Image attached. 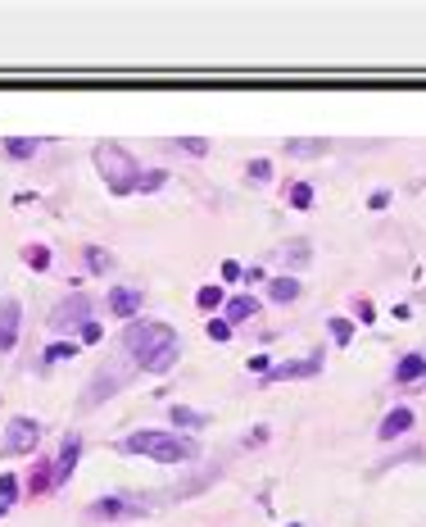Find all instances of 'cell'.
<instances>
[{
  "mask_svg": "<svg viewBox=\"0 0 426 527\" xmlns=\"http://www.w3.org/2000/svg\"><path fill=\"white\" fill-rule=\"evenodd\" d=\"M123 346H128L141 373H168L182 354V341L168 323H128L123 327Z\"/></svg>",
  "mask_w": 426,
  "mask_h": 527,
  "instance_id": "1",
  "label": "cell"
},
{
  "mask_svg": "<svg viewBox=\"0 0 426 527\" xmlns=\"http://www.w3.org/2000/svg\"><path fill=\"white\" fill-rule=\"evenodd\" d=\"M123 450L128 455H145L155 464H191L199 455V441L182 436V432H132V436H123Z\"/></svg>",
  "mask_w": 426,
  "mask_h": 527,
  "instance_id": "2",
  "label": "cell"
},
{
  "mask_svg": "<svg viewBox=\"0 0 426 527\" xmlns=\"http://www.w3.org/2000/svg\"><path fill=\"white\" fill-rule=\"evenodd\" d=\"M95 168H100V178H105V187L114 191V195H128V191H136V182H141L136 159L123 150V145H114V141H100L95 145Z\"/></svg>",
  "mask_w": 426,
  "mask_h": 527,
  "instance_id": "3",
  "label": "cell"
},
{
  "mask_svg": "<svg viewBox=\"0 0 426 527\" xmlns=\"http://www.w3.org/2000/svg\"><path fill=\"white\" fill-rule=\"evenodd\" d=\"M91 309H95V300L86 296V291H73L68 300H59L55 309H50V332H68V327L91 323Z\"/></svg>",
  "mask_w": 426,
  "mask_h": 527,
  "instance_id": "4",
  "label": "cell"
},
{
  "mask_svg": "<svg viewBox=\"0 0 426 527\" xmlns=\"http://www.w3.org/2000/svg\"><path fill=\"white\" fill-rule=\"evenodd\" d=\"M150 505L145 500H132V496H100L91 509H86V518H105V523H114V518H145Z\"/></svg>",
  "mask_w": 426,
  "mask_h": 527,
  "instance_id": "5",
  "label": "cell"
},
{
  "mask_svg": "<svg viewBox=\"0 0 426 527\" xmlns=\"http://www.w3.org/2000/svg\"><path fill=\"white\" fill-rule=\"evenodd\" d=\"M41 446V423L28 419V414H19L14 423H9V432H5V455H32V450Z\"/></svg>",
  "mask_w": 426,
  "mask_h": 527,
  "instance_id": "6",
  "label": "cell"
},
{
  "mask_svg": "<svg viewBox=\"0 0 426 527\" xmlns=\"http://www.w3.org/2000/svg\"><path fill=\"white\" fill-rule=\"evenodd\" d=\"M322 373V354H304V359H286V364H272L263 373V382H299V377H318Z\"/></svg>",
  "mask_w": 426,
  "mask_h": 527,
  "instance_id": "7",
  "label": "cell"
},
{
  "mask_svg": "<svg viewBox=\"0 0 426 527\" xmlns=\"http://www.w3.org/2000/svg\"><path fill=\"white\" fill-rule=\"evenodd\" d=\"M19 327H23V305L0 300V354H9L19 346Z\"/></svg>",
  "mask_w": 426,
  "mask_h": 527,
  "instance_id": "8",
  "label": "cell"
},
{
  "mask_svg": "<svg viewBox=\"0 0 426 527\" xmlns=\"http://www.w3.org/2000/svg\"><path fill=\"white\" fill-rule=\"evenodd\" d=\"M141 300H145L141 287H114V291H109V314H114V318H132V323H136Z\"/></svg>",
  "mask_w": 426,
  "mask_h": 527,
  "instance_id": "9",
  "label": "cell"
},
{
  "mask_svg": "<svg viewBox=\"0 0 426 527\" xmlns=\"http://www.w3.org/2000/svg\"><path fill=\"white\" fill-rule=\"evenodd\" d=\"M78 455H82V436H78V432H68V436H64V446H59V459H55V486L73 477V469H78Z\"/></svg>",
  "mask_w": 426,
  "mask_h": 527,
  "instance_id": "10",
  "label": "cell"
},
{
  "mask_svg": "<svg viewBox=\"0 0 426 527\" xmlns=\"http://www.w3.org/2000/svg\"><path fill=\"white\" fill-rule=\"evenodd\" d=\"M259 309H263L259 296H232L222 305V318H227V323H249V318H259Z\"/></svg>",
  "mask_w": 426,
  "mask_h": 527,
  "instance_id": "11",
  "label": "cell"
},
{
  "mask_svg": "<svg viewBox=\"0 0 426 527\" xmlns=\"http://www.w3.org/2000/svg\"><path fill=\"white\" fill-rule=\"evenodd\" d=\"M408 427H412V409H408V404H399V409H390V414L381 419L377 436H381V441H395V436H404Z\"/></svg>",
  "mask_w": 426,
  "mask_h": 527,
  "instance_id": "12",
  "label": "cell"
},
{
  "mask_svg": "<svg viewBox=\"0 0 426 527\" xmlns=\"http://www.w3.org/2000/svg\"><path fill=\"white\" fill-rule=\"evenodd\" d=\"M327 150H331L327 137H295V141H286V155H291V159H318Z\"/></svg>",
  "mask_w": 426,
  "mask_h": 527,
  "instance_id": "13",
  "label": "cell"
},
{
  "mask_svg": "<svg viewBox=\"0 0 426 527\" xmlns=\"http://www.w3.org/2000/svg\"><path fill=\"white\" fill-rule=\"evenodd\" d=\"M118 387H123V373H114V369H109V373H95V382H91V391H86V400H82V404H100V400H109Z\"/></svg>",
  "mask_w": 426,
  "mask_h": 527,
  "instance_id": "14",
  "label": "cell"
},
{
  "mask_svg": "<svg viewBox=\"0 0 426 527\" xmlns=\"http://www.w3.org/2000/svg\"><path fill=\"white\" fill-rule=\"evenodd\" d=\"M422 377H426V354L412 350V354H404V359L395 364V382H422Z\"/></svg>",
  "mask_w": 426,
  "mask_h": 527,
  "instance_id": "15",
  "label": "cell"
},
{
  "mask_svg": "<svg viewBox=\"0 0 426 527\" xmlns=\"http://www.w3.org/2000/svg\"><path fill=\"white\" fill-rule=\"evenodd\" d=\"M277 255H281V264H286V268H304V264L313 260V246H308L304 237H295V241H286Z\"/></svg>",
  "mask_w": 426,
  "mask_h": 527,
  "instance_id": "16",
  "label": "cell"
},
{
  "mask_svg": "<svg viewBox=\"0 0 426 527\" xmlns=\"http://www.w3.org/2000/svg\"><path fill=\"white\" fill-rule=\"evenodd\" d=\"M299 291H304V287H299L295 277H272V282H268V300H277V305L299 300Z\"/></svg>",
  "mask_w": 426,
  "mask_h": 527,
  "instance_id": "17",
  "label": "cell"
},
{
  "mask_svg": "<svg viewBox=\"0 0 426 527\" xmlns=\"http://www.w3.org/2000/svg\"><path fill=\"white\" fill-rule=\"evenodd\" d=\"M168 419H172V427H209V414L186 409V404H172V409H168Z\"/></svg>",
  "mask_w": 426,
  "mask_h": 527,
  "instance_id": "18",
  "label": "cell"
},
{
  "mask_svg": "<svg viewBox=\"0 0 426 527\" xmlns=\"http://www.w3.org/2000/svg\"><path fill=\"white\" fill-rule=\"evenodd\" d=\"M36 150H41V141H36V137H5V155L9 159H32Z\"/></svg>",
  "mask_w": 426,
  "mask_h": 527,
  "instance_id": "19",
  "label": "cell"
},
{
  "mask_svg": "<svg viewBox=\"0 0 426 527\" xmlns=\"http://www.w3.org/2000/svg\"><path fill=\"white\" fill-rule=\"evenodd\" d=\"M195 305H199L204 314L222 309V287H199V291H195Z\"/></svg>",
  "mask_w": 426,
  "mask_h": 527,
  "instance_id": "20",
  "label": "cell"
},
{
  "mask_svg": "<svg viewBox=\"0 0 426 527\" xmlns=\"http://www.w3.org/2000/svg\"><path fill=\"white\" fill-rule=\"evenodd\" d=\"M73 354H78V341H55V346L46 350V364H64Z\"/></svg>",
  "mask_w": 426,
  "mask_h": 527,
  "instance_id": "21",
  "label": "cell"
},
{
  "mask_svg": "<svg viewBox=\"0 0 426 527\" xmlns=\"http://www.w3.org/2000/svg\"><path fill=\"white\" fill-rule=\"evenodd\" d=\"M23 260H28V268H36V273H41V268H50V250L46 246H23Z\"/></svg>",
  "mask_w": 426,
  "mask_h": 527,
  "instance_id": "22",
  "label": "cell"
},
{
  "mask_svg": "<svg viewBox=\"0 0 426 527\" xmlns=\"http://www.w3.org/2000/svg\"><path fill=\"white\" fill-rule=\"evenodd\" d=\"M109 264H114V260H109V250H100V246H86V268H91V273H105Z\"/></svg>",
  "mask_w": 426,
  "mask_h": 527,
  "instance_id": "23",
  "label": "cell"
},
{
  "mask_svg": "<svg viewBox=\"0 0 426 527\" xmlns=\"http://www.w3.org/2000/svg\"><path fill=\"white\" fill-rule=\"evenodd\" d=\"M349 337H354V323H349V318H331V341L336 346H349Z\"/></svg>",
  "mask_w": 426,
  "mask_h": 527,
  "instance_id": "24",
  "label": "cell"
},
{
  "mask_svg": "<svg viewBox=\"0 0 426 527\" xmlns=\"http://www.w3.org/2000/svg\"><path fill=\"white\" fill-rule=\"evenodd\" d=\"M168 182V173L164 168H150V173H141V182H136V191H159Z\"/></svg>",
  "mask_w": 426,
  "mask_h": 527,
  "instance_id": "25",
  "label": "cell"
},
{
  "mask_svg": "<svg viewBox=\"0 0 426 527\" xmlns=\"http://www.w3.org/2000/svg\"><path fill=\"white\" fill-rule=\"evenodd\" d=\"M291 205H295V210H308V205H313V187H308V182H295V187H291Z\"/></svg>",
  "mask_w": 426,
  "mask_h": 527,
  "instance_id": "26",
  "label": "cell"
},
{
  "mask_svg": "<svg viewBox=\"0 0 426 527\" xmlns=\"http://www.w3.org/2000/svg\"><path fill=\"white\" fill-rule=\"evenodd\" d=\"M19 491H23V482H19V477H14V473H0V500L9 505V500H14Z\"/></svg>",
  "mask_w": 426,
  "mask_h": 527,
  "instance_id": "27",
  "label": "cell"
},
{
  "mask_svg": "<svg viewBox=\"0 0 426 527\" xmlns=\"http://www.w3.org/2000/svg\"><path fill=\"white\" fill-rule=\"evenodd\" d=\"M172 145H177V150H186V155H209V141H204V137H177Z\"/></svg>",
  "mask_w": 426,
  "mask_h": 527,
  "instance_id": "28",
  "label": "cell"
},
{
  "mask_svg": "<svg viewBox=\"0 0 426 527\" xmlns=\"http://www.w3.org/2000/svg\"><path fill=\"white\" fill-rule=\"evenodd\" d=\"M204 332H209V341H227L232 337V323H227V318H209Z\"/></svg>",
  "mask_w": 426,
  "mask_h": 527,
  "instance_id": "29",
  "label": "cell"
},
{
  "mask_svg": "<svg viewBox=\"0 0 426 527\" xmlns=\"http://www.w3.org/2000/svg\"><path fill=\"white\" fill-rule=\"evenodd\" d=\"M245 173H249V182H268L272 178V164H268V159H249Z\"/></svg>",
  "mask_w": 426,
  "mask_h": 527,
  "instance_id": "30",
  "label": "cell"
},
{
  "mask_svg": "<svg viewBox=\"0 0 426 527\" xmlns=\"http://www.w3.org/2000/svg\"><path fill=\"white\" fill-rule=\"evenodd\" d=\"M100 337H105V327H100L95 318H91V323H82V327H78V341H86V346H91V341H100Z\"/></svg>",
  "mask_w": 426,
  "mask_h": 527,
  "instance_id": "31",
  "label": "cell"
},
{
  "mask_svg": "<svg viewBox=\"0 0 426 527\" xmlns=\"http://www.w3.org/2000/svg\"><path fill=\"white\" fill-rule=\"evenodd\" d=\"M385 205H390V191H372L368 195V210H385Z\"/></svg>",
  "mask_w": 426,
  "mask_h": 527,
  "instance_id": "32",
  "label": "cell"
},
{
  "mask_svg": "<svg viewBox=\"0 0 426 527\" xmlns=\"http://www.w3.org/2000/svg\"><path fill=\"white\" fill-rule=\"evenodd\" d=\"M222 277H227V282H236V277H245V268L236 264V260H227V264H222Z\"/></svg>",
  "mask_w": 426,
  "mask_h": 527,
  "instance_id": "33",
  "label": "cell"
},
{
  "mask_svg": "<svg viewBox=\"0 0 426 527\" xmlns=\"http://www.w3.org/2000/svg\"><path fill=\"white\" fill-rule=\"evenodd\" d=\"M249 369H254V373H268L272 359H268V354H249Z\"/></svg>",
  "mask_w": 426,
  "mask_h": 527,
  "instance_id": "34",
  "label": "cell"
},
{
  "mask_svg": "<svg viewBox=\"0 0 426 527\" xmlns=\"http://www.w3.org/2000/svg\"><path fill=\"white\" fill-rule=\"evenodd\" d=\"M358 323H372V300H358Z\"/></svg>",
  "mask_w": 426,
  "mask_h": 527,
  "instance_id": "35",
  "label": "cell"
},
{
  "mask_svg": "<svg viewBox=\"0 0 426 527\" xmlns=\"http://www.w3.org/2000/svg\"><path fill=\"white\" fill-rule=\"evenodd\" d=\"M5 509H9V505H5V500H0V518H5Z\"/></svg>",
  "mask_w": 426,
  "mask_h": 527,
  "instance_id": "36",
  "label": "cell"
},
{
  "mask_svg": "<svg viewBox=\"0 0 426 527\" xmlns=\"http://www.w3.org/2000/svg\"><path fill=\"white\" fill-rule=\"evenodd\" d=\"M291 527H304V523H291Z\"/></svg>",
  "mask_w": 426,
  "mask_h": 527,
  "instance_id": "37",
  "label": "cell"
}]
</instances>
